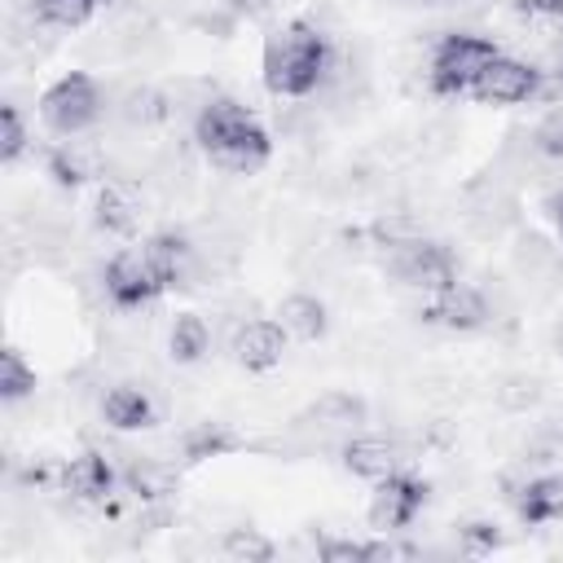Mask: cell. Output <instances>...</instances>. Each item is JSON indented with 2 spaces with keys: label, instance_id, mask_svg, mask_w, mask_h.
<instances>
[{
  "label": "cell",
  "instance_id": "cell-1",
  "mask_svg": "<svg viewBox=\"0 0 563 563\" xmlns=\"http://www.w3.org/2000/svg\"><path fill=\"white\" fill-rule=\"evenodd\" d=\"M334 66H339V48H334V40L312 18H290L286 26H277L264 40V57H260L264 88L277 101H308V97H317L330 84Z\"/></svg>",
  "mask_w": 563,
  "mask_h": 563
},
{
  "label": "cell",
  "instance_id": "cell-2",
  "mask_svg": "<svg viewBox=\"0 0 563 563\" xmlns=\"http://www.w3.org/2000/svg\"><path fill=\"white\" fill-rule=\"evenodd\" d=\"M194 145L202 150V158L229 176H255L268 167L273 158V136L268 128L238 101V97H224L216 92L194 119Z\"/></svg>",
  "mask_w": 563,
  "mask_h": 563
},
{
  "label": "cell",
  "instance_id": "cell-3",
  "mask_svg": "<svg viewBox=\"0 0 563 563\" xmlns=\"http://www.w3.org/2000/svg\"><path fill=\"white\" fill-rule=\"evenodd\" d=\"M497 40L488 35H475V31H449L435 40L431 57H427V88L444 101H462L471 97L479 70L497 57Z\"/></svg>",
  "mask_w": 563,
  "mask_h": 563
},
{
  "label": "cell",
  "instance_id": "cell-4",
  "mask_svg": "<svg viewBox=\"0 0 563 563\" xmlns=\"http://www.w3.org/2000/svg\"><path fill=\"white\" fill-rule=\"evenodd\" d=\"M383 268L391 273L396 286L413 290V295H440L449 286H457V255L435 242V238H422V233H409L391 246H383Z\"/></svg>",
  "mask_w": 563,
  "mask_h": 563
},
{
  "label": "cell",
  "instance_id": "cell-5",
  "mask_svg": "<svg viewBox=\"0 0 563 563\" xmlns=\"http://www.w3.org/2000/svg\"><path fill=\"white\" fill-rule=\"evenodd\" d=\"M106 114V92L88 70H66L40 92V123L53 136H84L101 123Z\"/></svg>",
  "mask_w": 563,
  "mask_h": 563
},
{
  "label": "cell",
  "instance_id": "cell-6",
  "mask_svg": "<svg viewBox=\"0 0 563 563\" xmlns=\"http://www.w3.org/2000/svg\"><path fill=\"white\" fill-rule=\"evenodd\" d=\"M101 295H106L110 308H119V312H141V308H150L158 295H167V286L158 282V273H154V264L145 260L141 246H123V251H114V255L106 260V268H101Z\"/></svg>",
  "mask_w": 563,
  "mask_h": 563
},
{
  "label": "cell",
  "instance_id": "cell-7",
  "mask_svg": "<svg viewBox=\"0 0 563 563\" xmlns=\"http://www.w3.org/2000/svg\"><path fill=\"white\" fill-rule=\"evenodd\" d=\"M422 506H427V479H418L409 466H400V471H391L374 484L365 519H369L374 532L391 537V532H409L413 519L422 515Z\"/></svg>",
  "mask_w": 563,
  "mask_h": 563
},
{
  "label": "cell",
  "instance_id": "cell-8",
  "mask_svg": "<svg viewBox=\"0 0 563 563\" xmlns=\"http://www.w3.org/2000/svg\"><path fill=\"white\" fill-rule=\"evenodd\" d=\"M541 92H545V70L537 62H523V57H510V53H497L471 88V97L479 106H523Z\"/></svg>",
  "mask_w": 563,
  "mask_h": 563
},
{
  "label": "cell",
  "instance_id": "cell-9",
  "mask_svg": "<svg viewBox=\"0 0 563 563\" xmlns=\"http://www.w3.org/2000/svg\"><path fill=\"white\" fill-rule=\"evenodd\" d=\"M418 317H422V325H435L444 334H475V330H484L493 321V303H488V295L479 286L457 282V286H449L440 295H427L418 303Z\"/></svg>",
  "mask_w": 563,
  "mask_h": 563
},
{
  "label": "cell",
  "instance_id": "cell-10",
  "mask_svg": "<svg viewBox=\"0 0 563 563\" xmlns=\"http://www.w3.org/2000/svg\"><path fill=\"white\" fill-rule=\"evenodd\" d=\"M119 488H123L119 466L97 449H84L70 462H62V493L79 506H101L106 510L119 497Z\"/></svg>",
  "mask_w": 563,
  "mask_h": 563
},
{
  "label": "cell",
  "instance_id": "cell-11",
  "mask_svg": "<svg viewBox=\"0 0 563 563\" xmlns=\"http://www.w3.org/2000/svg\"><path fill=\"white\" fill-rule=\"evenodd\" d=\"M141 251H145V260L154 264V273H158V282L167 286V290H176V286H189L198 273H202V246L189 238V233H180V229H158V233H150L145 242H141Z\"/></svg>",
  "mask_w": 563,
  "mask_h": 563
},
{
  "label": "cell",
  "instance_id": "cell-12",
  "mask_svg": "<svg viewBox=\"0 0 563 563\" xmlns=\"http://www.w3.org/2000/svg\"><path fill=\"white\" fill-rule=\"evenodd\" d=\"M286 343H290V334L282 330L277 317H251V321H242V325L233 330V343H229V347H233V361H238L246 374H268V369L282 365Z\"/></svg>",
  "mask_w": 563,
  "mask_h": 563
},
{
  "label": "cell",
  "instance_id": "cell-13",
  "mask_svg": "<svg viewBox=\"0 0 563 563\" xmlns=\"http://www.w3.org/2000/svg\"><path fill=\"white\" fill-rule=\"evenodd\" d=\"M369 418V405L356 391H321L295 413V431H317V435H352Z\"/></svg>",
  "mask_w": 563,
  "mask_h": 563
},
{
  "label": "cell",
  "instance_id": "cell-14",
  "mask_svg": "<svg viewBox=\"0 0 563 563\" xmlns=\"http://www.w3.org/2000/svg\"><path fill=\"white\" fill-rule=\"evenodd\" d=\"M97 413L110 431H150L158 422V400L150 396V387L123 378V383H110L97 400Z\"/></svg>",
  "mask_w": 563,
  "mask_h": 563
},
{
  "label": "cell",
  "instance_id": "cell-15",
  "mask_svg": "<svg viewBox=\"0 0 563 563\" xmlns=\"http://www.w3.org/2000/svg\"><path fill=\"white\" fill-rule=\"evenodd\" d=\"M339 462H343L347 475L378 484L383 475H391V471L405 466V449L396 440H387V435H361V431H352L339 444Z\"/></svg>",
  "mask_w": 563,
  "mask_h": 563
},
{
  "label": "cell",
  "instance_id": "cell-16",
  "mask_svg": "<svg viewBox=\"0 0 563 563\" xmlns=\"http://www.w3.org/2000/svg\"><path fill=\"white\" fill-rule=\"evenodd\" d=\"M510 501H515L519 523H528V528L559 523L563 519V475H528L510 493Z\"/></svg>",
  "mask_w": 563,
  "mask_h": 563
},
{
  "label": "cell",
  "instance_id": "cell-17",
  "mask_svg": "<svg viewBox=\"0 0 563 563\" xmlns=\"http://www.w3.org/2000/svg\"><path fill=\"white\" fill-rule=\"evenodd\" d=\"M114 114H119L123 128L150 132V128H163L167 119H176V101H172V92L158 88V84H132V88L119 97Z\"/></svg>",
  "mask_w": 563,
  "mask_h": 563
},
{
  "label": "cell",
  "instance_id": "cell-18",
  "mask_svg": "<svg viewBox=\"0 0 563 563\" xmlns=\"http://www.w3.org/2000/svg\"><path fill=\"white\" fill-rule=\"evenodd\" d=\"M44 172L53 176V185L79 189V185H88L92 176H101V154L88 150L79 136H62L57 145L44 150Z\"/></svg>",
  "mask_w": 563,
  "mask_h": 563
},
{
  "label": "cell",
  "instance_id": "cell-19",
  "mask_svg": "<svg viewBox=\"0 0 563 563\" xmlns=\"http://www.w3.org/2000/svg\"><path fill=\"white\" fill-rule=\"evenodd\" d=\"M277 321H282V330L295 339V343H317V339H325V330H330V308H325V299H317L312 290H290L286 299H277V312H273Z\"/></svg>",
  "mask_w": 563,
  "mask_h": 563
},
{
  "label": "cell",
  "instance_id": "cell-20",
  "mask_svg": "<svg viewBox=\"0 0 563 563\" xmlns=\"http://www.w3.org/2000/svg\"><path fill=\"white\" fill-rule=\"evenodd\" d=\"M92 229L106 233V238H136V229H141V202L123 185L106 180L97 189V198H92Z\"/></svg>",
  "mask_w": 563,
  "mask_h": 563
},
{
  "label": "cell",
  "instance_id": "cell-21",
  "mask_svg": "<svg viewBox=\"0 0 563 563\" xmlns=\"http://www.w3.org/2000/svg\"><path fill=\"white\" fill-rule=\"evenodd\" d=\"M119 475H123V493L136 497L141 506H163L176 493V471L163 457H128Z\"/></svg>",
  "mask_w": 563,
  "mask_h": 563
},
{
  "label": "cell",
  "instance_id": "cell-22",
  "mask_svg": "<svg viewBox=\"0 0 563 563\" xmlns=\"http://www.w3.org/2000/svg\"><path fill=\"white\" fill-rule=\"evenodd\" d=\"M242 444H246V440H242L229 422H220V418H207V422H194V427L180 431V457H185L189 466L211 462V457H229V453H238Z\"/></svg>",
  "mask_w": 563,
  "mask_h": 563
},
{
  "label": "cell",
  "instance_id": "cell-23",
  "mask_svg": "<svg viewBox=\"0 0 563 563\" xmlns=\"http://www.w3.org/2000/svg\"><path fill=\"white\" fill-rule=\"evenodd\" d=\"M211 352V325L198 312H176L167 325V356L176 365H198Z\"/></svg>",
  "mask_w": 563,
  "mask_h": 563
},
{
  "label": "cell",
  "instance_id": "cell-24",
  "mask_svg": "<svg viewBox=\"0 0 563 563\" xmlns=\"http://www.w3.org/2000/svg\"><path fill=\"white\" fill-rule=\"evenodd\" d=\"M110 0H31V18L44 31H79L88 26Z\"/></svg>",
  "mask_w": 563,
  "mask_h": 563
},
{
  "label": "cell",
  "instance_id": "cell-25",
  "mask_svg": "<svg viewBox=\"0 0 563 563\" xmlns=\"http://www.w3.org/2000/svg\"><path fill=\"white\" fill-rule=\"evenodd\" d=\"M31 391H35V365L18 347H4L0 352V400L4 405H18Z\"/></svg>",
  "mask_w": 563,
  "mask_h": 563
},
{
  "label": "cell",
  "instance_id": "cell-26",
  "mask_svg": "<svg viewBox=\"0 0 563 563\" xmlns=\"http://www.w3.org/2000/svg\"><path fill=\"white\" fill-rule=\"evenodd\" d=\"M220 554L233 563H268V559H277V545L260 528H229L220 537Z\"/></svg>",
  "mask_w": 563,
  "mask_h": 563
},
{
  "label": "cell",
  "instance_id": "cell-27",
  "mask_svg": "<svg viewBox=\"0 0 563 563\" xmlns=\"http://www.w3.org/2000/svg\"><path fill=\"white\" fill-rule=\"evenodd\" d=\"M26 150H31L26 114H22V106H18V101H4V106H0V158L13 167Z\"/></svg>",
  "mask_w": 563,
  "mask_h": 563
},
{
  "label": "cell",
  "instance_id": "cell-28",
  "mask_svg": "<svg viewBox=\"0 0 563 563\" xmlns=\"http://www.w3.org/2000/svg\"><path fill=\"white\" fill-rule=\"evenodd\" d=\"M515 264H519L523 273H550V268H563V255H559V246H550L545 238L519 233V242H515Z\"/></svg>",
  "mask_w": 563,
  "mask_h": 563
},
{
  "label": "cell",
  "instance_id": "cell-29",
  "mask_svg": "<svg viewBox=\"0 0 563 563\" xmlns=\"http://www.w3.org/2000/svg\"><path fill=\"white\" fill-rule=\"evenodd\" d=\"M457 550L462 554H493V550H501V528L493 523V519H466V523H457Z\"/></svg>",
  "mask_w": 563,
  "mask_h": 563
},
{
  "label": "cell",
  "instance_id": "cell-30",
  "mask_svg": "<svg viewBox=\"0 0 563 563\" xmlns=\"http://www.w3.org/2000/svg\"><path fill=\"white\" fill-rule=\"evenodd\" d=\"M510 9L528 22H563V0H510Z\"/></svg>",
  "mask_w": 563,
  "mask_h": 563
},
{
  "label": "cell",
  "instance_id": "cell-31",
  "mask_svg": "<svg viewBox=\"0 0 563 563\" xmlns=\"http://www.w3.org/2000/svg\"><path fill=\"white\" fill-rule=\"evenodd\" d=\"M273 4H277V0H224V9H229L233 18H246V22L268 18V13H273Z\"/></svg>",
  "mask_w": 563,
  "mask_h": 563
},
{
  "label": "cell",
  "instance_id": "cell-32",
  "mask_svg": "<svg viewBox=\"0 0 563 563\" xmlns=\"http://www.w3.org/2000/svg\"><path fill=\"white\" fill-rule=\"evenodd\" d=\"M541 207H545V220H550V224L559 229V238H563V185H559L554 194H545V202H541Z\"/></svg>",
  "mask_w": 563,
  "mask_h": 563
}]
</instances>
